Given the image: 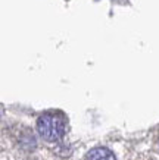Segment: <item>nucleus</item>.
<instances>
[{
	"label": "nucleus",
	"instance_id": "f03ea898",
	"mask_svg": "<svg viewBox=\"0 0 159 160\" xmlns=\"http://www.w3.org/2000/svg\"><path fill=\"white\" fill-rule=\"evenodd\" d=\"M87 160H116L115 154L109 148L105 147H96L87 153Z\"/></svg>",
	"mask_w": 159,
	"mask_h": 160
},
{
	"label": "nucleus",
	"instance_id": "f257e3e1",
	"mask_svg": "<svg viewBox=\"0 0 159 160\" xmlns=\"http://www.w3.org/2000/svg\"><path fill=\"white\" fill-rule=\"evenodd\" d=\"M37 131L44 140L59 141L65 134V119L59 113H44L37 121Z\"/></svg>",
	"mask_w": 159,
	"mask_h": 160
}]
</instances>
